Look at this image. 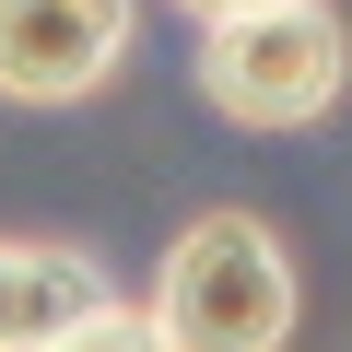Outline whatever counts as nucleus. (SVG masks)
I'll return each instance as SVG.
<instances>
[{"instance_id":"obj_1","label":"nucleus","mask_w":352,"mask_h":352,"mask_svg":"<svg viewBox=\"0 0 352 352\" xmlns=\"http://www.w3.org/2000/svg\"><path fill=\"white\" fill-rule=\"evenodd\" d=\"M294 247L258 212H200L176 223L164 270H153V317L176 329V352H282L294 340Z\"/></svg>"},{"instance_id":"obj_2","label":"nucleus","mask_w":352,"mask_h":352,"mask_svg":"<svg viewBox=\"0 0 352 352\" xmlns=\"http://www.w3.org/2000/svg\"><path fill=\"white\" fill-rule=\"evenodd\" d=\"M352 82V36L329 0H258V12L200 24V94L235 129H317Z\"/></svg>"},{"instance_id":"obj_3","label":"nucleus","mask_w":352,"mask_h":352,"mask_svg":"<svg viewBox=\"0 0 352 352\" xmlns=\"http://www.w3.org/2000/svg\"><path fill=\"white\" fill-rule=\"evenodd\" d=\"M129 0H0V106H82L129 59Z\"/></svg>"},{"instance_id":"obj_4","label":"nucleus","mask_w":352,"mask_h":352,"mask_svg":"<svg viewBox=\"0 0 352 352\" xmlns=\"http://www.w3.org/2000/svg\"><path fill=\"white\" fill-rule=\"evenodd\" d=\"M82 305H106V270H94L82 247L0 235V352H47Z\"/></svg>"},{"instance_id":"obj_5","label":"nucleus","mask_w":352,"mask_h":352,"mask_svg":"<svg viewBox=\"0 0 352 352\" xmlns=\"http://www.w3.org/2000/svg\"><path fill=\"white\" fill-rule=\"evenodd\" d=\"M47 352H176V329H164L153 305H118V294H106V305H82Z\"/></svg>"},{"instance_id":"obj_6","label":"nucleus","mask_w":352,"mask_h":352,"mask_svg":"<svg viewBox=\"0 0 352 352\" xmlns=\"http://www.w3.org/2000/svg\"><path fill=\"white\" fill-rule=\"evenodd\" d=\"M176 12H200V24H223V12H258V0H176Z\"/></svg>"}]
</instances>
